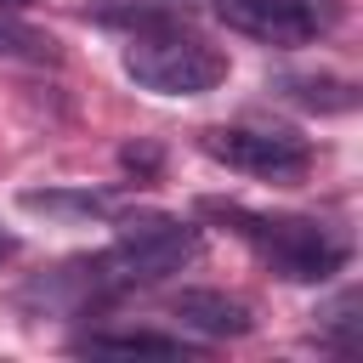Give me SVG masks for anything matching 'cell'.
Wrapping results in <instances>:
<instances>
[{"label":"cell","instance_id":"1","mask_svg":"<svg viewBox=\"0 0 363 363\" xmlns=\"http://www.w3.org/2000/svg\"><path fill=\"white\" fill-rule=\"evenodd\" d=\"M210 210L221 221H233V233L289 284H329L352 261V238L335 233L329 221H312V216H255L244 204H210Z\"/></svg>","mask_w":363,"mask_h":363},{"label":"cell","instance_id":"2","mask_svg":"<svg viewBox=\"0 0 363 363\" xmlns=\"http://www.w3.org/2000/svg\"><path fill=\"white\" fill-rule=\"evenodd\" d=\"M199 250H204V238H199L193 221H176V216H130L102 255H85V272H91L96 295H119V289L159 284V278L182 272L187 261H199Z\"/></svg>","mask_w":363,"mask_h":363},{"label":"cell","instance_id":"3","mask_svg":"<svg viewBox=\"0 0 363 363\" xmlns=\"http://www.w3.org/2000/svg\"><path fill=\"white\" fill-rule=\"evenodd\" d=\"M125 74L153 96H204L227 79V57L170 17V23H153V28L130 34Z\"/></svg>","mask_w":363,"mask_h":363},{"label":"cell","instance_id":"4","mask_svg":"<svg viewBox=\"0 0 363 363\" xmlns=\"http://www.w3.org/2000/svg\"><path fill=\"white\" fill-rule=\"evenodd\" d=\"M216 23L255 45L295 51L340 28V0H216Z\"/></svg>","mask_w":363,"mask_h":363},{"label":"cell","instance_id":"5","mask_svg":"<svg viewBox=\"0 0 363 363\" xmlns=\"http://www.w3.org/2000/svg\"><path fill=\"white\" fill-rule=\"evenodd\" d=\"M204 153L255 182H301L312 170V142L272 125H216L204 130Z\"/></svg>","mask_w":363,"mask_h":363},{"label":"cell","instance_id":"6","mask_svg":"<svg viewBox=\"0 0 363 363\" xmlns=\"http://www.w3.org/2000/svg\"><path fill=\"white\" fill-rule=\"evenodd\" d=\"M170 312L182 318V329H193V335H204V340H238V335L255 329L250 306H244L238 295H227V289H182V295L170 301Z\"/></svg>","mask_w":363,"mask_h":363},{"label":"cell","instance_id":"7","mask_svg":"<svg viewBox=\"0 0 363 363\" xmlns=\"http://www.w3.org/2000/svg\"><path fill=\"white\" fill-rule=\"evenodd\" d=\"M74 352L85 357H136V352H153V357H182V335H153V329H91L74 340Z\"/></svg>","mask_w":363,"mask_h":363},{"label":"cell","instance_id":"8","mask_svg":"<svg viewBox=\"0 0 363 363\" xmlns=\"http://www.w3.org/2000/svg\"><path fill=\"white\" fill-rule=\"evenodd\" d=\"M272 91L289 96L295 108H312V113H346L357 102L352 79H335V74H284V79H272Z\"/></svg>","mask_w":363,"mask_h":363},{"label":"cell","instance_id":"9","mask_svg":"<svg viewBox=\"0 0 363 363\" xmlns=\"http://www.w3.org/2000/svg\"><path fill=\"white\" fill-rule=\"evenodd\" d=\"M28 210H45V216H102L113 210V193H62V187H28L23 193Z\"/></svg>","mask_w":363,"mask_h":363},{"label":"cell","instance_id":"10","mask_svg":"<svg viewBox=\"0 0 363 363\" xmlns=\"http://www.w3.org/2000/svg\"><path fill=\"white\" fill-rule=\"evenodd\" d=\"M357 306H363L357 289H340L335 301H323V306H318V335H323L329 346L352 352V340H357Z\"/></svg>","mask_w":363,"mask_h":363},{"label":"cell","instance_id":"11","mask_svg":"<svg viewBox=\"0 0 363 363\" xmlns=\"http://www.w3.org/2000/svg\"><path fill=\"white\" fill-rule=\"evenodd\" d=\"M0 57L51 62V57H57V40H51V34H40V28H28V23H11V17H0Z\"/></svg>","mask_w":363,"mask_h":363},{"label":"cell","instance_id":"12","mask_svg":"<svg viewBox=\"0 0 363 363\" xmlns=\"http://www.w3.org/2000/svg\"><path fill=\"white\" fill-rule=\"evenodd\" d=\"M119 159H125V170H153V164H159V153H153V147H125Z\"/></svg>","mask_w":363,"mask_h":363},{"label":"cell","instance_id":"13","mask_svg":"<svg viewBox=\"0 0 363 363\" xmlns=\"http://www.w3.org/2000/svg\"><path fill=\"white\" fill-rule=\"evenodd\" d=\"M11 255H17V238H11L6 227H0V261H11Z\"/></svg>","mask_w":363,"mask_h":363},{"label":"cell","instance_id":"14","mask_svg":"<svg viewBox=\"0 0 363 363\" xmlns=\"http://www.w3.org/2000/svg\"><path fill=\"white\" fill-rule=\"evenodd\" d=\"M0 6H28V0H0Z\"/></svg>","mask_w":363,"mask_h":363}]
</instances>
